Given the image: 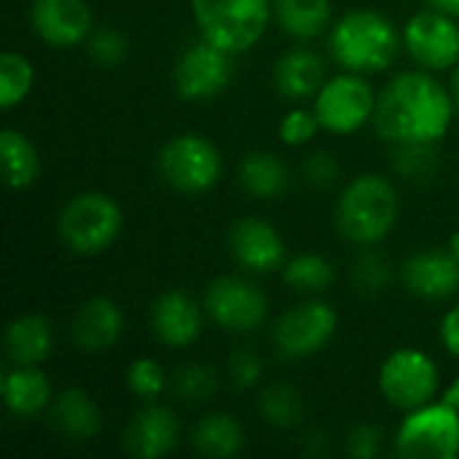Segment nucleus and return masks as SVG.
<instances>
[{
    "instance_id": "obj_19",
    "label": "nucleus",
    "mask_w": 459,
    "mask_h": 459,
    "mask_svg": "<svg viewBox=\"0 0 459 459\" xmlns=\"http://www.w3.org/2000/svg\"><path fill=\"white\" fill-rule=\"evenodd\" d=\"M180 441L178 417L159 403H145L124 428L121 444L124 449L137 459L167 457Z\"/></svg>"
},
{
    "instance_id": "obj_36",
    "label": "nucleus",
    "mask_w": 459,
    "mask_h": 459,
    "mask_svg": "<svg viewBox=\"0 0 459 459\" xmlns=\"http://www.w3.org/2000/svg\"><path fill=\"white\" fill-rule=\"evenodd\" d=\"M395 167L403 178L422 180L436 169V148L433 145H395Z\"/></svg>"
},
{
    "instance_id": "obj_43",
    "label": "nucleus",
    "mask_w": 459,
    "mask_h": 459,
    "mask_svg": "<svg viewBox=\"0 0 459 459\" xmlns=\"http://www.w3.org/2000/svg\"><path fill=\"white\" fill-rule=\"evenodd\" d=\"M449 91H452V100H455V108H457V113H459V62L455 65V73H452V86H449Z\"/></svg>"
},
{
    "instance_id": "obj_14",
    "label": "nucleus",
    "mask_w": 459,
    "mask_h": 459,
    "mask_svg": "<svg viewBox=\"0 0 459 459\" xmlns=\"http://www.w3.org/2000/svg\"><path fill=\"white\" fill-rule=\"evenodd\" d=\"M30 24L54 48L81 46L94 32V16L86 0H32Z\"/></svg>"
},
{
    "instance_id": "obj_1",
    "label": "nucleus",
    "mask_w": 459,
    "mask_h": 459,
    "mask_svg": "<svg viewBox=\"0 0 459 459\" xmlns=\"http://www.w3.org/2000/svg\"><path fill=\"white\" fill-rule=\"evenodd\" d=\"M452 91L430 70L398 73L377 94L374 126L393 145H436L455 121Z\"/></svg>"
},
{
    "instance_id": "obj_4",
    "label": "nucleus",
    "mask_w": 459,
    "mask_h": 459,
    "mask_svg": "<svg viewBox=\"0 0 459 459\" xmlns=\"http://www.w3.org/2000/svg\"><path fill=\"white\" fill-rule=\"evenodd\" d=\"M191 11L202 38L234 56L258 46L274 19L272 0H191Z\"/></svg>"
},
{
    "instance_id": "obj_7",
    "label": "nucleus",
    "mask_w": 459,
    "mask_h": 459,
    "mask_svg": "<svg viewBox=\"0 0 459 459\" xmlns=\"http://www.w3.org/2000/svg\"><path fill=\"white\" fill-rule=\"evenodd\" d=\"M159 175L180 194H204L223 175V156L204 134H178L159 151Z\"/></svg>"
},
{
    "instance_id": "obj_9",
    "label": "nucleus",
    "mask_w": 459,
    "mask_h": 459,
    "mask_svg": "<svg viewBox=\"0 0 459 459\" xmlns=\"http://www.w3.org/2000/svg\"><path fill=\"white\" fill-rule=\"evenodd\" d=\"M312 110L320 126L331 134H355L374 121L377 91L363 73L331 75L312 100Z\"/></svg>"
},
{
    "instance_id": "obj_42",
    "label": "nucleus",
    "mask_w": 459,
    "mask_h": 459,
    "mask_svg": "<svg viewBox=\"0 0 459 459\" xmlns=\"http://www.w3.org/2000/svg\"><path fill=\"white\" fill-rule=\"evenodd\" d=\"M441 401H446L449 406H455V409H459V374L457 379L444 390V395H441Z\"/></svg>"
},
{
    "instance_id": "obj_2",
    "label": "nucleus",
    "mask_w": 459,
    "mask_h": 459,
    "mask_svg": "<svg viewBox=\"0 0 459 459\" xmlns=\"http://www.w3.org/2000/svg\"><path fill=\"white\" fill-rule=\"evenodd\" d=\"M403 46V30L393 19L374 8L347 11L333 22L328 32V51L342 70L350 73H382L387 70Z\"/></svg>"
},
{
    "instance_id": "obj_5",
    "label": "nucleus",
    "mask_w": 459,
    "mask_h": 459,
    "mask_svg": "<svg viewBox=\"0 0 459 459\" xmlns=\"http://www.w3.org/2000/svg\"><path fill=\"white\" fill-rule=\"evenodd\" d=\"M124 229V212L118 202L102 191L75 194L56 218L59 239L75 255H97L108 250Z\"/></svg>"
},
{
    "instance_id": "obj_41",
    "label": "nucleus",
    "mask_w": 459,
    "mask_h": 459,
    "mask_svg": "<svg viewBox=\"0 0 459 459\" xmlns=\"http://www.w3.org/2000/svg\"><path fill=\"white\" fill-rule=\"evenodd\" d=\"M428 5H430V8H438V11H444V13L457 16L459 19V0H428Z\"/></svg>"
},
{
    "instance_id": "obj_39",
    "label": "nucleus",
    "mask_w": 459,
    "mask_h": 459,
    "mask_svg": "<svg viewBox=\"0 0 459 459\" xmlns=\"http://www.w3.org/2000/svg\"><path fill=\"white\" fill-rule=\"evenodd\" d=\"M304 178L312 188H328L333 186V180L339 178V161L333 153L328 151H320V153H312L307 161H304Z\"/></svg>"
},
{
    "instance_id": "obj_38",
    "label": "nucleus",
    "mask_w": 459,
    "mask_h": 459,
    "mask_svg": "<svg viewBox=\"0 0 459 459\" xmlns=\"http://www.w3.org/2000/svg\"><path fill=\"white\" fill-rule=\"evenodd\" d=\"M347 452L355 459H374L382 452V430L374 422H360L350 430Z\"/></svg>"
},
{
    "instance_id": "obj_11",
    "label": "nucleus",
    "mask_w": 459,
    "mask_h": 459,
    "mask_svg": "<svg viewBox=\"0 0 459 459\" xmlns=\"http://www.w3.org/2000/svg\"><path fill=\"white\" fill-rule=\"evenodd\" d=\"M202 307L207 317L229 333H253L266 323L269 315L266 293L255 282L237 274L212 280Z\"/></svg>"
},
{
    "instance_id": "obj_10",
    "label": "nucleus",
    "mask_w": 459,
    "mask_h": 459,
    "mask_svg": "<svg viewBox=\"0 0 459 459\" xmlns=\"http://www.w3.org/2000/svg\"><path fill=\"white\" fill-rule=\"evenodd\" d=\"M339 328V315L331 304L312 299L282 312L272 328V344L285 360H307L328 347Z\"/></svg>"
},
{
    "instance_id": "obj_37",
    "label": "nucleus",
    "mask_w": 459,
    "mask_h": 459,
    "mask_svg": "<svg viewBox=\"0 0 459 459\" xmlns=\"http://www.w3.org/2000/svg\"><path fill=\"white\" fill-rule=\"evenodd\" d=\"M226 374H229V382H231L234 390L247 393V390H253L261 382V377H264V360L255 352H250V350H239V352H234L229 358Z\"/></svg>"
},
{
    "instance_id": "obj_44",
    "label": "nucleus",
    "mask_w": 459,
    "mask_h": 459,
    "mask_svg": "<svg viewBox=\"0 0 459 459\" xmlns=\"http://www.w3.org/2000/svg\"><path fill=\"white\" fill-rule=\"evenodd\" d=\"M449 250H452V253L459 258V231L452 234V239H449Z\"/></svg>"
},
{
    "instance_id": "obj_31",
    "label": "nucleus",
    "mask_w": 459,
    "mask_h": 459,
    "mask_svg": "<svg viewBox=\"0 0 459 459\" xmlns=\"http://www.w3.org/2000/svg\"><path fill=\"white\" fill-rule=\"evenodd\" d=\"M172 390L186 403H204L218 390V371L204 363H186L175 371Z\"/></svg>"
},
{
    "instance_id": "obj_34",
    "label": "nucleus",
    "mask_w": 459,
    "mask_h": 459,
    "mask_svg": "<svg viewBox=\"0 0 459 459\" xmlns=\"http://www.w3.org/2000/svg\"><path fill=\"white\" fill-rule=\"evenodd\" d=\"M89 46V56L102 65V67H116L129 56V40L121 30L116 27H100L89 35L86 40Z\"/></svg>"
},
{
    "instance_id": "obj_29",
    "label": "nucleus",
    "mask_w": 459,
    "mask_h": 459,
    "mask_svg": "<svg viewBox=\"0 0 459 459\" xmlns=\"http://www.w3.org/2000/svg\"><path fill=\"white\" fill-rule=\"evenodd\" d=\"M258 409H261L264 422L280 430L296 428L304 420V398L293 385H285V382L269 385L258 398Z\"/></svg>"
},
{
    "instance_id": "obj_32",
    "label": "nucleus",
    "mask_w": 459,
    "mask_h": 459,
    "mask_svg": "<svg viewBox=\"0 0 459 459\" xmlns=\"http://www.w3.org/2000/svg\"><path fill=\"white\" fill-rule=\"evenodd\" d=\"M126 387L143 403H156L167 393L169 379H167V371L161 368L159 360H153V358H137L126 368Z\"/></svg>"
},
{
    "instance_id": "obj_17",
    "label": "nucleus",
    "mask_w": 459,
    "mask_h": 459,
    "mask_svg": "<svg viewBox=\"0 0 459 459\" xmlns=\"http://www.w3.org/2000/svg\"><path fill=\"white\" fill-rule=\"evenodd\" d=\"M124 328H126L124 309L108 296H94L75 307L67 333L73 347L97 355L102 350H110L124 336Z\"/></svg>"
},
{
    "instance_id": "obj_40",
    "label": "nucleus",
    "mask_w": 459,
    "mask_h": 459,
    "mask_svg": "<svg viewBox=\"0 0 459 459\" xmlns=\"http://www.w3.org/2000/svg\"><path fill=\"white\" fill-rule=\"evenodd\" d=\"M441 344L446 347V352H452L455 358H459V304H455L444 320H441Z\"/></svg>"
},
{
    "instance_id": "obj_13",
    "label": "nucleus",
    "mask_w": 459,
    "mask_h": 459,
    "mask_svg": "<svg viewBox=\"0 0 459 459\" xmlns=\"http://www.w3.org/2000/svg\"><path fill=\"white\" fill-rule=\"evenodd\" d=\"M403 46L422 70H452L459 62V24L438 8L417 11L403 24Z\"/></svg>"
},
{
    "instance_id": "obj_3",
    "label": "nucleus",
    "mask_w": 459,
    "mask_h": 459,
    "mask_svg": "<svg viewBox=\"0 0 459 459\" xmlns=\"http://www.w3.org/2000/svg\"><path fill=\"white\" fill-rule=\"evenodd\" d=\"M401 199L395 186L377 172L350 180L336 202V229L360 247L379 245L398 223Z\"/></svg>"
},
{
    "instance_id": "obj_6",
    "label": "nucleus",
    "mask_w": 459,
    "mask_h": 459,
    "mask_svg": "<svg viewBox=\"0 0 459 459\" xmlns=\"http://www.w3.org/2000/svg\"><path fill=\"white\" fill-rule=\"evenodd\" d=\"M395 455L403 459H457L459 409L446 401L406 411L395 433Z\"/></svg>"
},
{
    "instance_id": "obj_12",
    "label": "nucleus",
    "mask_w": 459,
    "mask_h": 459,
    "mask_svg": "<svg viewBox=\"0 0 459 459\" xmlns=\"http://www.w3.org/2000/svg\"><path fill=\"white\" fill-rule=\"evenodd\" d=\"M231 59L234 54L210 43L207 38L188 43L172 70V83L180 100L186 102L215 100L231 83V75H234Z\"/></svg>"
},
{
    "instance_id": "obj_30",
    "label": "nucleus",
    "mask_w": 459,
    "mask_h": 459,
    "mask_svg": "<svg viewBox=\"0 0 459 459\" xmlns=\"http://www.w3.org/2000/svg\"><path fill=\"white\" fill-rule=\"evenodd\" d=\"M35 83V70L30 59L19 51H3L0 56V108L11 110L22 105Z\"/></svg>"
},
{
    "instance_id": "obj_24",
    "label": "nucleus",
    "mask_w": 459,
    "mask_h": 459,
    "mask_svg": "<svg viewBox=\"0 0 459 459\" xmlns=\"http://www.w3.org/2000/svg\"><path fill=\"white\" fill-rule=\"evenodd\" d=\"M191 444L202 457L229 459L242 452L245 428L237 417L226 411H210L196 420L191 430Z\"/></svg>"
},
{
    "instance_id": "obj_23",
    "label": "nucleus",
    "mask_w": 459,
    "mask_h": 459,
    "mask_svg": "<svg viewBox=\"0 0 459 459\" xmlns=\"http://www.w3.org/2000/svg\"><path fill=\"white\" fill-rule=\"evenodd\" d=\"M54 347L51 323L43 315H19L5 328V355L13 366H40Z\"/></svg>"
},
{
    "instance_id": "obj_21",
    "label": "nucleus",
    "mask_w": 459,
    "mask_h": 459,
    "mask_svg": "<svg viewBox=\"0 0 459 459\" xmlns=\"http://www.w3.org/2000/svg\"><path fill=\"white\" fill-rule=\"evenodd\" d=\"M48 422L59 438L83 444L102 430V411L86 390L67 387L54 395L48 406Z\"/></svg>"
},
{
    "instance_id": "obj_35",
    "label": "nucleus",
    "mask_w": 459,
    "mask_h": 459,
    "mask_svg": "<svg viewBox=\"0 0 459 459\" xmlns=\"http://www.w3.org/2000/svg\"><path fill=\"white\" fill-rule=\"evenodd\" d=\"M320 121L315 116V110H307V108H293L282 116L277 132H280V140L288 145V148H301V145H309L315 140V134L320 132Z\"/></svg>"
},
{
    "instance_id": "obj_28",
    "label": "nucleus",
    "mask_w": 459,
    "mask_h": 459,
    "mask_svg": "<svg viewBox=\"0 0 459 459\" xmlns=\"http://www.w3.org/2000/svg\"><path fill=\"white\" fill-rule=\"evenodd\" d=\"M282 280L293 293L317 296V293H325L333 285L336 272H333V266H331V261L325 255H320V253H299L290 261H285Z\"/></svg>"
},
{
    "instance_id": "obj_8",
    "label": "nucleus",
    "mask_w": 459,
    "mask_h": 459,
    "mask_svg": "<svg viewBox=\"0 0 459 459\" xmlns=\"http://www.w3.org/2000/svg\"><path fill=\"white\" fill-rule=\"evenodd\" d=\"M441 390V374L436 360L417 347H401L390 352L379 368V393L398 411H414L433 403Z\"/></svg>"
},
{
    "instance_id": "obj_15",
    "label": "nucleus",
    "mask_w": 459,
    "mask_h": 459,
    "mask_svg": "<svg viewBox=\"0 0 459 459\" xmlns=\"http://www.w3.org/2000/svg\"><path fill=\"white\" fill-rule=\"evenodd\" d=\"M231 258L253 274H272L285 266V239L264 218H239L229 231Z\"/></svg>"
},
{
    "instance_id": "obj_25",
    "label": "nucleus",
    "mask_w": 459,
    "mask_h": 459,
    "mask_svg": "<svg viewBox=\"0 0 459 459\" xmlns=\"http://www.w3.org/2000/svg\"><path fill=\"white\" fill-rule=\"evenodd\" d=\"M0 156H3L5 186L11 191H27L38 183L43 172V161H40L38 148L24 132L5 126L0 132Z\"/></svg>"
},
{
    "instance_id": "obj_33",
    "label": "nucleus",
    "mask_w": 459,
    "mask_h": 459,
    "mask_svg": "<svg viewBox=\"0 0 459 459\" xmlns=\"http://www.w3.org/2000/svg\"><path fill=\"white\" fill-rule=\"evenodd\" d=\"M352 282L360 293L366 296H377L382 290L390 288L393 282V269H390V261L379 253H363L358 261H355V269H352Z\"/></svg>"
},
{
    "instance_id": "obj_16",
    "label": "nucleus",
    "mask_w": 459,
    "mask_h": 459,
    "mask_svg": "<svg viewBox=\"0 0 459 459\" xmlns=\"http://www.w3.org/2000/svg\"><path fill=\"white\" fill-rule=\"evenodd\" d=\"M204 307L186 290H164L151 307V331L153 336L172 350H186L199 342L204 328Z\"/></svg>"
},
{
    "instance_id": "obj_18",
    "label": "nucleus",
    "mask_w": 459,
    "mask_h": 459,
    "mask_svg": "<svg viewBox=\"0 0 459 459\" xmlns=\"http://www.w3.org/2000/svg\"><path fill=\"white\" fill-rule=\"evenodd\" d=\"M409 293L425 301H446L459 290V258L452 250H420L401 266Z\"/></svg>"
},
{
    "instance_id": "obj_22",
    "label": "nucleus",
    "mask_w": 459,
    "mask_h": 459,
    "mask_svg": "<svg viewBox=\"0 0 459 459\" xmlns=\"http://www.w3.org/2000/svg\"><path fill=\"white\" fill-rule=\"evenodd\" d=\"M54 401L51 382L40 366H13L3 377V403L16 420H35L48 411Z\"/></svg>"
},
{
    "instance_id": "obj_27",
    "label": "nucleus",
    "mask_w": 459,
    "mask_h": 459,
    "mask_svg": "<svg viewBox=\"0 0 459 459\" xmlns=\"http://www.w3.org/2000/svg\"><path fill=\"white\" fill-rule=\"evenodd\" d=\"M274 22L280 30L296 40H312L331 27L333 3L331 0H272Z\"/></svg>"
},
{
    "instance_id": "obj_26",
    "label": "nucleus",
    "mask_w": 459,
    "mask_h": 459,
    "mask_svg": "<svg viewBox=\"0 0 459 459\" xmlns=\"http://www.w3.org/2000/svg\"><path fill=\"white\" fill-rule=\"evenodd\" d=\"M239 183L255 199H274L288 191L290 169L272 151H250L239 161Z\"/></svg>"
},
{
    "instance_id": "obj_20",
    "label": "nucleus",
    "mask_w": 459,
    "mask_h": 459,
    "mask_svg": "<svg viewBox=\"0 0 459 459\" xmlns=\"http://www.w3.org/2000/svg\"><path fill=\"white\" fill-rule=\"evenodd\" d=\"M274 89L290 100V102H304L315 100V94L323 89L328 81V67L325 59L312 51V48H290L274 62Z\"/></svg>"
}]
</instances>
